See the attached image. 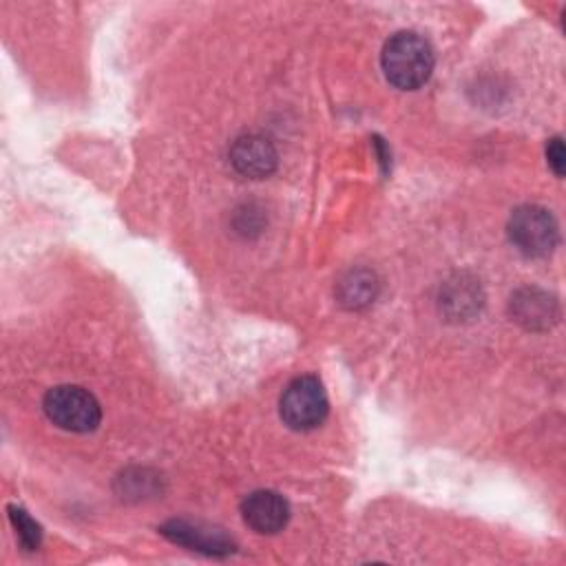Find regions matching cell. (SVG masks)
Wrapping results in <instances>:
<instances>
[{"instance_id":"cell-1","label":"cell","mask_w":566,"mask_h":566,"mask_svg":"<svg viewBox=\"0 0 566 566\" xmlns=\"http://www.w3.org/2000/svg\"><path fill=\"white\" fill-rule=\"evenodd\" d=\"M433 49L413 31L391 35L380 55V64L389 84L402 91L420 88L433 71Z\"/></svg>"},{"instance_id":"cell-2","label":"cell","mask_w":566,"mask_h":566,"mask_svg":"<svg viewBox=\"0 0 566 566\" xmlns=\"http://www.w3.org/2000/svg\"><path fill=\"white\" fill-rule=\"evenodd\" d=\"M44 413L60 429L86 433L102 420V409L95 396L77 385H57L44 396Z\"/></svg>"},{"instance_id":"cell-3","label":"cell","mask_w":566,"mask_h":566,"mask_svg":"<svg viewBox=\"0 0 566 566\" xmlns=\"http://www.w3.org/2000/svg\"><path fill=\"white\" fill-rule=\"evenodd\" d=\"M327 396L318 378L301 376L294 378L281 394L279 411L287 427L296 431H310L318 427L327 416Z\"/></svg>"},{"instance_id":"cell-4","label":"cell","mask_w":566,"mask_h":566,"mask_svg":"<svg viewBox=\"0 0 566 566\" xmlns=\"http://www.w3.org/2000/svg\"><path fill=\"white\" fill-rule=\"evenodd\" d=\"M509 239L526 256H546L559 241L557 221L542 206H520L509 219Z\"/></svg>"},{"instance_id":"cell-5","label":"cell","mask_w":566,"mask_h":566,"mask_svg":"<svg viewBox=\"0 0 566 566\" xmlns=\"http://www.w3.org/2000/svg\"><path fill=\"white\" fill-rule=\"evenodd\" d=\"M241 515H243V522L252 531L270 535V533H279L287 524L290 506H287L285 497L279 495L276 491L261 489V491L250 493L243 500Z\"/></svg>"},{"instance_id":"cell-6","label":"cell","mask_w":566,"mask_h":566,"mask_svg":"<svg viewBox=\"0 0 566 566\" xmlns=\"http://www.w3.org/2000/svg\"><path fill=\"white\" fill-rule=\"evenodd\" d=\"M232 168L250 179H263L276 168V150L261 135H241L230 146Z\"/></svg>"},{"instance_id":"cell-7","label":"cell","mask_w":566,"mask_h":566,"mask_svg":"<svg viewBox=\"0 0 566 566\" xmlns=\"http://www.w3.org/2000/svg\"><path fill=\"white\" fill-rule=\"evenodd\" d=\"M161 533L192 551H201L208 555H226L232 551V539L226 537L217 528H203L199 524H190L184 520H172L166 526H161Z\"/></svg>"},{"instance_id":"cell-8","label":"cell","mask_w":566,"mask_h":566,"mask_svg":"<svg viewBox=\"0 0 566 566\" xmlns=\"http://www.w3.org/2000/svg\"><path fill=\"white\" fill-rule=\"evenodd\" d=\"M515 321L531 329H544L557 321V303L553 296L539 290H522L511 301Z\"/></svg>"},{"instance_id":"cell-9","label":"cell","mask_w":566,"mask_h":566,"mask_svg":"<svg viewBox=\"0 0 566 566\" xmlns=\"http://www.w3.org/2000/svg\"><path fill=\"white\" fill-rule=\"evenodd\" d=\"M378 294V279L371 270L356 268L349 270L336 285L338 303L347 310H360L369 305Z\"/></svg>"},{"instance_id":"cell-10","label":"cell","mask_w":566,"mask_h":566,"mask_svg":"<svg viewBox=\"0 0 566 566\" xmlns=\"http://www.w3.org/2000/svg\"><path fill=\"white\" fill-rule=\"evenodd\" d=\"M440 303L453 318H467L480 307V287L473 281H464L460 276L458 281H449Z\"/></svg>"},{"instance_id":"cell-11","label":"cell","mask_w":566,"mask_h":566,"mask_svg":"<svg viewBox=\"0 0 566 566\" xmlns=\"http://www.w3.org/2000/svg\"><path fill=\"white\" fill-rule=\"evenodd\" d=\"M9 517H11V524L15 526L20 544L27 551H35L40 546V539H42L40 526L29 517V513L24 509H18V506H9Z\"/></svg>"},{"instance_id":"cell-12","label":"cell","mask_w":566,"mask_h":566,"mask_svg":"<svg viewBox=\"0 0 566 566\" xmlns=\"http://www.w3.org/2000/svg\"><path fill=\"white\" fill-rule=\"evenodd\" d=\"M546 157H548V164H551L553 172H555L557 177H562V175H564V164H566V159H564V144H562L559 137H553V139L548 142V146H546Z\"/></svg>"}]
</instances>
